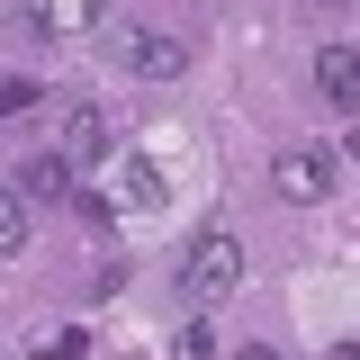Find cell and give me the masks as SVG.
Segmentation results:
<instances>
[{
    "instance_id": "obj_1",
    "label": "cell",
    "mask_w": 360,
    "mask_h": 360,
    "mask_svg": "<svg viewBox=\"0 0 360 360\" xmlns=\"http://www.w3.org/2000/svg\"><path fill=\"white\" fill-rule=\"evenodd\" d=\"M234 288H243V234H234V225H207V234L180 252V297H189V307H217Z\"/></svg>"
},
{
    "instance_id": "obj_2",
    "label": "cell",
    "mask_w": 360,
    "mask_h": 360,
    "mask_svg": "<svg viewBox=\"0 0 360 360\" xmlns=\"http://www.w3.org/2000/svg\"><path fill=\"white\" fill-rule=\"evenodd\" d=\"M108 63H127L135 82H180V72H189V45L180 37H162V27H108Z\"/></svg>"
},
{
    "instance_id": "obj_3",
    "label": "cell",
    "mask_w": 360,
    "mask_h": 360,
    "mask_svg": "<svg viewBox=\"0 0 360 360\" xmlns=\"http://www.w3.org/2000/svg\"><path fill=\"white\" fill-rule=\"evenodd\" d=\"M270 189H279L288 207H315V198L333 189V153H315V144H288V153L270 162Z\"/></svg>"
},
{
    "instance_id": "obj_4",
    "label": "cell",
    "mask_w": 360,
    "mask_h": 360,
    "mask_svg": "<svg viewBox=\"0 0 360 360\" xmlns=\"http://www.w3.org/2000/svg\"><path fill=\"white\" fill-rule=\"evenodd\" d=\"M315 99L333 117H360V45H324L315 54Z\"/></svg>"
},
{
    "instance_id": "obj_5",
    "label": "cell",
    "mask_w": 360,
    "mask_h": 360,
    "mask_svg": "<svg viewBox=\"0 0 360 360\" xmlns=\"http://www.w3.org/2000/svg\"><path fill=\"white\" fill-rule=\"evenodd\" d=\"M72 172L82 162H108V108H63V144H54Z\"/></svg>"
},
{
    "instance_id": "obj_6",
    "label": "cell",
    "mask_w": 360,
    "mask_h": 360,
    "mask_svg": "<svg viewBox=\"0 0 360 360\" xmlns=\"http://www.w3.org/2000/svg\"><path fill=\"white\" fill-rule=\"evenodd\" d=\"M27 207H54V198H72V162L63 153H37V162H18V180H9Z\"/></svg>"
},
{
    "instance_id": "obj_7",
    "label": "cell",
    "mask_w": 360,
    "mask_h": 360,
    "mask_svg": "<svg viewBox=\"0 0 360 360\" xmlns=\"http://www.w3.org/2000/svg\"><path fill=\"white\" fill-rule=\"evenodd\" d=\"M117 180H127V207H162V198H172V180H162V162H153V153H127V162H117Z\"/></svg>"
},
{
    "instance_id": "obj_8",
    "label": "cell",
    "mask_w": 360,
    "mask_h": 360,
    "mask_svg": "<svg viewBox=\"0 0 360 360\" xmlns=\"http://www.w3.org/2000/svg\"><path fill=\"white\" fill-rule=\"evenodd\" d=\"M99 18H108V0H45V27L54 37H90Z\"/></svg>"
},
{
    "instance_id": "obj_9",
    "label": "cell",
    "mask_w": 360,
    "mask_h": 360,
    "mask_svg": "<svg viewBox=\"0 0 360 360\" xmlns=\"http://www.w3.org/2000/svg\"><path fill=\"white\" fill-rule=\"evenodd\" d=\"M27 234H37V225H27V198H18V189H0V262H9V252H27Z\"/></svg>"
},
{
    "instance_id": "obj_10",
    "label": "cell",
    "mask_w": 360,
    "mask_h": 360,
    "mask_svg": "<svg viewBox=\"0 0 360 360\" xmlns=\"http://www.w3.org/2000/svg\"><path fill=\"white\" fill-rule=\"evenodd\" d=\"M27 108H37V82H27V72H0V127L27 117Z\"/></svg>"
},
{
    "instance_id": "obj_11",
    "label": "cell",
    "mask_w": 360,
    "mask_h": 360,
    "mask_svg": "<svg viewBox=\"0 0 360 360\" xmlns=\"http://www.w3.org/2000/svg\"><path fill=\"white\" fill-rule=\"evenodd\" d=\"M172 360H217V333H207V324H180V333H172Z\"/></svg>"
},
{
    "instance_id": "obj_12",
    "label": "cell",
    "mask_w": 360,
    "mask_h": 360,
    "mask_svg": "<svg viewBox=\"0 0 360 360\" xmlns=\"http://www.w3.org/2000/svg\"><path fill=\"white\" fill-rule=\"evenodd\" d=\"M82 352H90V333H54V342H45L37 360H82Z\"/></svg>"
},
{
    "instance_id": "obj_13",
    "label": "cell",
    "mask_w": 360,
    "mask_h": 360,
    "mask_svg": "<svg viewBox=\"0 0 360 360\" xmlns=\"http://www.w3.org/2000/svg\"><path fill=\"white\" fill-rule=\"evenodd\" d=\"M234 360H279V352H270V342H243V352H234Z\"/></svg>"
},
{
    "instance_id": "obj_14",
    "label": "cell",
    "mask_w": 360,
    "mask_h": 360,
    "mask_svg": "<svg viewBox=\"0 0 360 360\" xmlns=\"http://www.w3.org/2000/svg\"><path fill=\"white\" fill-rule=\"evenodd\" d=\"M324 9H333V0H324Z\"/></svg>"
}]
</instances>
